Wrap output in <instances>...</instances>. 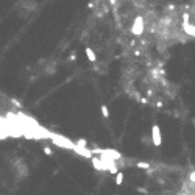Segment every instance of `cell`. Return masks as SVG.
I'll use <instances>...</instances> for the list:
<instances>
[{
  "instance_id": "obj_1",
  "label": "cell",
  "mask_w": 195,
  "mask_h": 195,
  "mask_svg": "<svg viewBox=\"0 0 195 195\" xmlns=\"http://www.w3.org/2000/svg\"><path fill=\"white\" fill-rule=\"evenodd\" d=\"M151 142H153L155 147H161V144H162L161 130H159V125H156V123L151 127Z\"/></svg>"
},
{
  "instance_id": "obj_2",
  "label": "cell",
  "mask_w": 195,
  "mask_h": 195,
  "mask_svg": "<svg viewBox=\"0 0 195 195\" xmlns=\"http://www.w3.org/2000/svg\"><path fill=\"white\" fill-rule=\"evenodd\" d=\"M142 31H144V19L139 16V17L134 19V24L131 27V33L133 35H142Z\"/></svg>"
},
{
  "instance_id": "obj_3",
  "label": "cell",
  "mask_w": 195,
  "mask_h": 195,
  "mask_svg": "<svg viewBox=\"0 0 195 195\" xmlns=\"http://www.w3.org/2000/svg\"><path fill=\"white\" fill-rule=\"evenodd\" d=\"M86 56H88V59H89L91 63H95L97 61V56H95V53L92 52L91 47H86Z\"/></svg>"
},
{
  "instance_id": "obj_4",
  "label": "cell",
  "mask_w": 195,
  "mask_h": 195,
  "mask_svg": "<svg viewBox=\"0 0 195 195\" xmlns=\"http://www.w3.org/2000/svg\"><path fill=\"white\" fill-rule=\"evenodd\" d=\"M123 178H125V173H123V172H119L116 175V184H117V186H122Z\"/></svg>"
},
{
  "instance_id": "obj_5",
  "label": "cell",
  "mask_w": 195,
  "mask_h": 195,
  "mask_svg": "<svg viewBox=\"0 0 195 195\" xmlns=\"http://www.w3.org/2000/svg\"><path fill=\"white\" fill-rule=\"evenodd\" d=\"M101 116H103L105 119L109 117V109H108V106H106V105H101Z\"/></svg>"
},
{
  "instance_id": "obj_6",
  "label": "cell",
  "mask_w": 195,
  "mask_h": 195,
  "mask_svg": "<svg viewBox=\"0 0 195 195\" xmlns=\"http://www.w3.org/2000/svg\"><path fill=\"white\" fill-rule=\"evenodd\" d=\"M136 165L139 167V169H148V167H150V164H148V162H137Z\"/></svg>"
},
{
  "instance_id": "obj_7",
  "label": "cell",
  "mask_w": 195,
  "mask_h": 195,
  "mask_svg": "<svg viewBox=\"0 0 195 195\" xmlns=\"http://www.w3.org/2000/svg\"><path fill=\"white\" fill-rule=\"evenodd\" d=\"M77 145H78V147L86 148V140H84V139H78V140H77Z\"/></svg>"
},
{
  "instance_id": "obj_8",
  "label": "cell",
  "mask_w": 195,
  "mask_h": 195,
  "mask_svg": "<svg viewBox=\"0 0 195 195\" xmlns=\"http://www.w3.org/2000/svg\"><path fill=\"white\" fill-rule=\"evenodd\" d=\"M44 153H45L47 156H52L53 151H52V148H50V147H44Z\"/></svg>"
},
{
  "instance_id": "obj_9",
  "label": "cell",
  "mask_w": 195,
  "mask_h": 195,
  "mask_svg": "<svg viewBox=\"0 0 195 195\" xmlns=\"http://www.w3.org/2000/svg\"><path fill=\"white\" fill-rule=\"evenodd\" d=\"M189 180H191L192 183H195V172H192L191 175H189Z\"/></svg>"
},
{
  "instance_id": "obj_10",
  "label": "cell",
  "mask_w": 195,
  "mask_h": 195,
  "mask_svg": "<svg viewBox=\"0 0 195 195\" xmlns=\"http://www.w3.org/2000/svg\"><path fill=\"white\" fill-rule=\"evenodd\" d=\"M137 191H139L140 194H147V191H145V189H142V187H137Z\"/></svg>"
},
{
  "instance_id": "obj_11",
  "label": "cell",
  "mask_w": 195,
  "mask_h": 195,
  "mask_svg": "<svg viewBox=\"0 0 195 195\" xmlns=\"http://www.w3.org/2000/svg\"><path fill=\"white\" fill-rule=\"evenodd\" d=\"M180 195H186V194H180Z\"/></svg>"
}]
</instances>
